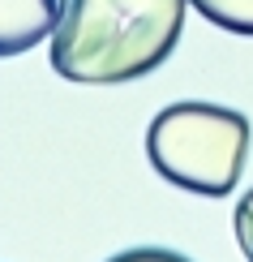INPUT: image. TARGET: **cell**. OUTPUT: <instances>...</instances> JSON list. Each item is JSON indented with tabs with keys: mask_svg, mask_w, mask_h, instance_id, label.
<instances>
[{
	"mask_svg": "<svg viewBox=\"0 0 253 262\" xmlns=\"http://www.w3.org/2000/svg\"><path fill=\"white\" fill-rule=\"evenodd\" d=\"M189 0H60L52 69L82 86H120L159 69L185 35Z\"/></svg>",
	"mask_w": 253,
	"mask_h": 262,
	"instance_id": "cell-1",
	"label": "cell"
},
{
	"mask_svg": "<svg viewBox=\"0 0 253 262\" xmlns=\"http://www.w3.org/2000/svg\"><path fill=\"white\" fill-rule=\"evenodd\" d=\"M60 0H0V56L30 52L39 39H52Z\"/></svg>",
	"mask_w": 253,
	"mask_h": 262,
	"instance_id": "cell-3",
	"label": "cell"
},
{
	"mask_svg": "<svg viewBox=\"0 0 253 262\" xmlns=\"http://www.w3.org/2000/svg\"><path fill=\"white\" fill-rule=\"evenodd\" d=\"M107 262H189L185 254H176V249H125V254H116V258H107Z\"/></svg>",
	"mask_w": 253,
	"mask_h": 262,
	"instance_id": "cell-6",
	"label": "cell"
},
{
	"mask_svg": "<svg viewBox=\"0 0 253 262\" xmlns=\"http://www.w3.org/2000/svg\"><path fill=\"white\" fill-rule=\"evenodd\" d=\"M189 5L219 30L253 35V0H189Z\"/></svg>",
	"mask_w": 253,
	"mask_h": 262,
	"instance_id": "cell-4",
	"label": "cell"
},
{
	"mask_svg": "<svg viewBox=\"0 0 253 262\" xmlns=\"http://www.w3.org/2000/svg\"><path fill=\"white\" fill-rule=\"evenodd\" d=\"M146 155L163 181L202 198H223L245 172L249 121L219 103H172L146 129Z\"/></svg>",
	"mask_w": 253,
	"mask_h": 262,
	"instance_id": "cell-2",
	"label": "cell"
},
{
	"mask_svg": "<svg viewBox=\"0 0 253 262\" xmlns=\"http://www.w3.org/2000/svg\"><path fill=\"white\" fill-rule=\"evenodd\" d=\"M232 224H236V245H240V254L253 262V189L236 202V220H232Z\"/></svg>",
	"mask_w": 253,
	"mask_h": 262,
	"instance_id": "cell-5",
	"label": "cell"
}]
</instances>
